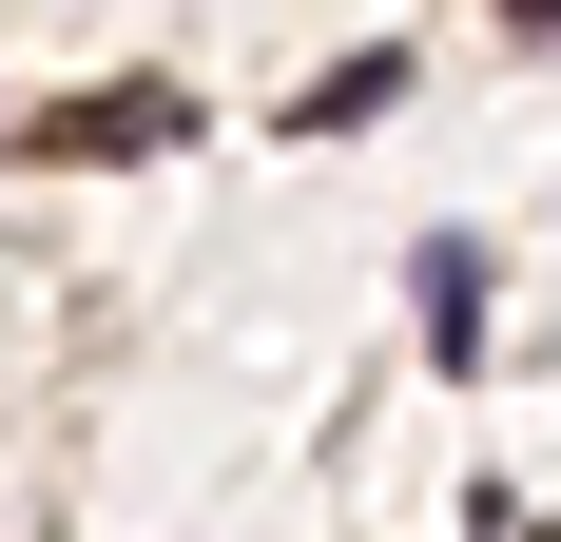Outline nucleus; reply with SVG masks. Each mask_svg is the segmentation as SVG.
Returning a JSON list of instances; mask_svg holds the SVG:
<instances>
[{
  "instance_id": "obj_3",
  "label": "nucleus",
  "mask_w": 561,
  "mask_h": 542,
  "mask_svg": "<svg viewBox=\"0 0 561 542\" xmlns=\"http://www.w3.org/2000/svg\"><path fill=\"white\" fill-rule=\"evenodd\" d=\"M407 98V58H348V78H310V98H290V136H348V116H388Z\"/></svg>"
},
{
  "instance_id": "obj_2",
  "label": "nucleus",
  "mask_w": 561,
  "mask_h": 542,
  "mask_svg": "<svg viewBox=\"0 0 561 542\" xmlns=\"http://www.w3.org/2000/svg\"><path fill=\"white\" fill-rule=\"evenodd\" d=\"M407 291H426V369H484V252H465V233H426V252H407Z\"/></svg>"
},
{
  "instance_id": "obj_1",
  "label": "nucleus",
  "mask_w": 561,
  "mask_h": 542,
  "mask_svg": "<svg viewBox=\"0 0 561 542\" xmlns=\"http://www.w3.org/2000/svg\"><path fill=\"white\" fill-rule=\"evenodd\" d=\"M156 136H194V98L174 78H116V98H39L20 156H156Z\"/></svg>"
}]
</instances>
